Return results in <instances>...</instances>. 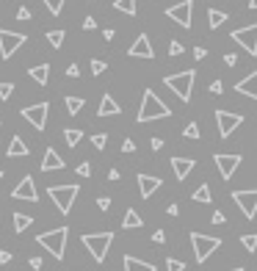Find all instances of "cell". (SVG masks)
I'll use <instances>...</instances> for the list:
<instances>
[{
  "label": "cell",
  "mask_w": 257,
  "mask_h": 271,
  "mask_svg": "<svg viewBox=\"0 0 257 271\" xmlns=\"http://www.w3.org/2000/svg\"><path fill=\"white\" fill-rule=\"evenodd\" d=\"M166 116H172V108H169V105L163 103V100L158 97L152 89H147V92H144V97H141V108H138V116H136V119L144 125V122L166 119Z\"/></svg>",
  "instance_id": "obj_1"
},
{
  "label": "cell",
  "mask_w": 257,
  "mask_h": 271,
  "mask_svg": "<svg viewBox=\"0 0 257 271\" xmlns=\"http://www.w3.org/2000/svg\"><path fill=\"white\" fill-rule=\"evenodd\" d=\"M67 238H69V230L67 227H56V230H47V233L36 235L39 246L47 249L56 260H64V252H67Z\"/></svg>",
  "instance_id": "obj_2"
},
{
  "label": "cell",
  "mask_w": 257,
  "mask_h": 271,
  "mask_svg": "<svg viewBox=\"0 0 257 271\" xmlns=\"http://www.w3.org/2000/svg\"><path fill=\"white\" fill-rule=\"evenodd\" d=\"M194 80H196V72H194V69H183V72H177V75H166V78H163V83H166L169 89L177 94L183 103H191Z\"/></svg>",
  "instance_id": "obj_3"
},
{
  "label": "cell",
  "mask_w": 257,
  "mask_h": 271,
  "mask_svg": "<svg viewBox=\"0 0 257 271\" xmlns=\"http://www.w3.org/2000/svg\"><path fill=\"white\" fill-rule=\"evenodd\" d=\"M80 241H83V246L91 252L94 263H102L108 249H111V244H114V233H86Z\"/></svg>",
  "instance_id": "obj_4"
},
{
  "label": "cell",
  "mask_w": 257,
  "mask_h": 271,
  "mask_svg": "<svg viewBox=\"0 0 257 271\" xmlns=\"http://www.w3.org/2000/svg\"><path fill=\"white\" fill-rule=\"evenodd\" d=\"M80 194V188L75 186H50L47 188V197L56 202V208H58V213L61 216H67L69 210H72V205H75V197Z\"/></svg>",
  "instance_id": "obj_5"
},
{
  "label": "cell",
  "mask_w": 257,
  "mask_h": 271,
  "mask_svg": "<svg viewBox=\"0 0 257 271\" xmlns=\"http://www.w3.org/2000/svg\"><path fill=\"white\" fill-rule=\"evenodd\" d=\"M191 246H194L196 263H205L208 257L221 246V238H210V235H202V233H191Z\"/></svg>",
  "instance_id": "obj_6"
},
{
  "label": "cell",
  "mask_w": 257,
  "mask_h": 271,
  "mask_svg": "<svg viewBox=\"0 0 257 271\" xmlns=\"http://www.w3.org/2000/svg\"><path fill=\"white\" fill-rule=\"evenodd\" d=\"M166 17L174 20L180 28H191V17H194V0H180V3L169 6Z\"/></svg>",
  "instance_id": "obj_7"
},
{
  "label": "cell",
  "mask_w": 257,
  "mask_h": 271,
  "mask_svg": "<svg viewBox=\"0 0 257 271\" xmlns=\"http://www.w3.org/2000/svg\"><path fill=\"white\" fill-rule=\"evenodd\" d=\"M230 197H232V202H235L238 208L243 210V216H246V219H254V216H257V188H246V191H232Z\"/></svg>",
  "instance_id": "obj_8"
},
{
  "label": "cell",
  "mask_w": 257,
  "mask_h": 271,
  "mask_svg": "<svg viewBox=\"0 0 257 271\" xmlns=\"http://www.w3.org/2000/svg\"><path fill=\"white\" fill-rule=\"evenodd\" d=\"M216 125H219V136H221V139H230L232 130L243 125V116H241V114H232V111L219 108V111H216Z\"/></svg>",
  "instance_id": "obj_9"
},
{
  "label": "cell",
  "mask_w": 257,
  "mask_h": 271,
  "mask_svg": "<svg viewBox=\"0 0 257 271\" xmlns=\"http://www.w3.org/2000/svg\"><path fill=\"white\" fill-rule=\"evenodd\" d=\"M25 42H28L25 33H17V31H6V28H0V56H3V58H11Z\"/></svg>",
  "instance_id": "obj_10"
},
{
  "label": "cell",
  "mask_w": 257,
  "mask_h": 271,
  "mask_svg": "<svg viewBox=\"0 0 257 271\" xmlns=\"http://www.w3.org/2000/svg\"><path fill=\"white\" fill-rule=\"evenodd\" d=\"M213 161H216V166H219L221 180H230L232 174H235V169L241 166V161H243V158L238 155V152H216V155H213Z\"/></svg>",
  "instance_id": "obj_11"
},
{
  "label": "cell",
  "mask_w": 257,
  "mask_h": 271,
  "mask_svg": "<svg viewBox=\"0 0 257 271\" xmlns=\"http://www.w3.org/2000/svg\"><path fill=\"white\" fill-rule=\"evenodd\" d=\"M47 111H50V103H36V105H28V108H22V119L31 122L36 130H44L47 127Z\"/></svg>",
  "instance_id": "obj_12"
},
{
  "label": "cell",
  "mask_w": 257,
  "mask_h": 271,
  "mask_svg": "<svg viewBox=\"0 0 257 271\" xmlns=\"http://www.w3.org/2000/svg\"><path fill=\"white\" fill-rule=\"evenodd\" d=\"M232 42H238L243 47V50L249 53V56H257V22L246 28H238V31H232Z\"/></svg>",
  "instance_id": "obj_13"
},
{
  "label": "cell",
  "mask_w": 257,
  "mask_h": 271,
  "mask_svg": "<svg viewBox=\"0 0 257 271\" xmlns=\"http://www.w3.org/2000/svg\"><path fill=\"white\" fill-rule=\"evenodd\" d=\"M11 197L14 199H25V202H39V194H36V183H33L31 174H25L20 183H17V188L11 191Z\"/></svg>",
  "instance_id": "obj_14"
},
{
  "label": "cell",
  "mask_w": 257,
  "mask_h": 271,
  "mask_svg": "<svg viewBox=\"0 0 257 271\" xmlns=\"http://www.w3.org/2000/svg\"><path fill=\"white\" fill-rule=\"evenodd\" d=\"M127 56H130V58H155V50H152V44H149V36H147V33L136 36V42L130 44Z\"/></svg>",
  "instance_id": "obj_15"
},
{
  "label": "cell",
  "mask_w": 257,
  "mask_h": 271,
  "mask_svg": "<svg viewBox=\"0 0 257 271\" xmlns=\"http://www.w3.org/2000/svg\"><path fill=\"white\" fill-rule=\"evenodd\" d=\"M138 191H141V199H149L152 194L158 191V188L163 186L161 177H155V174H138Z\"/></svg>",
  "instance_id": "obj_16"
},
{
  "label": "cell",
  "mask_w": 257,
  "mask_h": 271,
  "mask_svg": "<svg viewBox=\"0 0 257 271\" xmlns=\"http://www.w3.org/2000/svg\"><path fill=\"white\" fill-rule=\"evenodd\" d=\"M194 166H196L194 158H180V155L172 158V169H174V177L177 180H185L191 172H194Z\"/></svg>",
  "instance_id": "obj_17"
},
{
  "label": "cell",
  "mask_w": 257,
  "mask_h": 271,
  "mask_svg": "<svg viewBox=\"0 0 257 271\" xmlns=\"http://www.w3.org/2000/svg\"><path fill=\"white\" fill-rule=\"evenodd\" d=\"M58 169H64V158L58 155V150H53V147H47V152H44L42 158V172H58Z\"/></svg>",
  "instance_id": "obj_18"
},
{
  "label": "cell",
  "mask_w": 257,
  "mask_h": 271,
  "mask_svg": "<svg viewBox=\"0 0 257 271\" xmlns=\"http://www.w3.org/2000/svg\"><path fill=\"white\" fill-rule=\"evenodd\" d=\"M235 92H241V94H246V97L257 100V69H254L252 75H246L241 83H235Z\"/></svg>",
  "instance_id": "obj_19"
},
{
  "label": "cell",
  "mask_w": 257,
  "mask_h": 271,
  "mask_svg": "<svg viewBox=\"0 0 257 271\" xmlns=\"http://www.w3.org/2000/svg\"><path fill=\"white\" fill-rule=\"evenodd\" d=\"M116 114H122L119 103H116V100L111 97V94H102L100 108H97V116H116Z\"/></svg>",
  "instance_id": "obj_20"
},
{
  "label": "cell",
  "mask_w": 257,
  "mask_h": 271,
  "mask_svg": "<svg viewBox=\"0 0 257 271\" xmlns=\"http://www.w3.org/2000/svg\"><path fill=\"white\" fill-rule=\"evenodd\" d=\"M6 155H9V158H28V144L20 139V136H14V139L9 141V150H6Z\"/></svg>",
  "instance_id": "obj_21"
},
{
  "label": "cell",
  "mask_w": 257,
  "mask_h": 271,
  "mask_svg": "<svg viewBox=\"0 0 257 271\" xmlns=\"http://www.w3.org/2000/svg\"><path fill=\"white\" fill-rule=\"evenodd\" d=\"M122 263H125V271H155L152 263H144V260H138V257H133V255H125Z\"/></svg>",
  "instance_id": "obj_22"
},
{
  "label": "cell",
  "mask_w": 257,
  "mask_h": 271,
  "mask_svg": "<svg viewBox=\"0 0 257 271\" xmlns=\"http://www.w3.org/2000/svg\"><path fill=\"white\" fill-rule=\"evenodd\" d=\"M28 75H31V78L36 80L39 86H47V78H50V64H36V67L28 69Z\"/></svg>",
  "instance_id": "obj_23"
},
{
  "label": "cell",
  "mask_w": 257,
  "mask_h": 271,
  "mask_svg": "<svg viewBox=\"0 0 257 271\" xmlns=\"http://www.w3.org/2000/svg\"><path fill=\"white\" fill-rule=\"evenodd\" d=\"M141 224H144V219H141V216H138L133 208L127 210V213H125V219H122V227H125V230H138Z\"/></svg>",
  "instance_id": "obj_24"
},
{
  "label": "cell",
  "mask_w": 257,
  "mask_h": 271,
  "mask_svg": "<svg viewBox=\"0 0 257 271\" xmlns=\"http://www.w3.org/2000/svg\"><path fill=\"white\" fill-rule=\"evenodd\" d=\"M224 22H227V11H219V9H210L208 11V25L213 28V31H216V28H221Z\"/></svg>",
  "instance_id": "obj_25"
},
{
  "label": "cell",
  "mask_w": 257,
  "mask_h": 271,
  "mask_svg": "<svg viewBox=\"0 0 257 271\" xmlns=\"http://www.w3.org/2000/svg\"><path fill=\"white\" fill-rule=\"evenodd\" d=\"M11 219H14V233H25L33 224V216H28V213H14Z\"/></svg>",
  "instance_id": "obj_26"
},
{
  "label": "cell",
  "mask_w": 257,
  "mask_h": 271,
  "mask_svg": "<svg viewBox=\"0 0 257 271\" xmlns=\"http://www.w3.org/2000/svg\"><path fill=\"white\" fill-rule=\"evenodd\" d=\"M191 199H194V202H202V205L213 202V197H210V186H208V183H202V186L196 188L194 194H191Z\"/></svg>",
  "instance_id": "obj_27"
},
{
  "label": "cell",
  "mask_w": 257,
  "mask_h": 271,
  "mask_svg": "<svg viewBox=\"0 0 257 271\" xmlns=\"http://www.w3.org/2000/svg\"><path fill=\"white\" fill-rule=\"evenodd\" d=\"M80 139H83V130H78V127H67V130H64V141H67L69 147H78Z\"/></svg>",
  "instance_id": "obj_28"
},
{
  "label": "cell",
  "mask_w": 257,
  "mask_h": 271,
  "mask_svg": "<svg viewBox=\"0 0 257 271\" xmlns=\"http://www.w3.org/2000/svg\"><path fill=\"white\" fill-rule=\"evenodd\" d=\"M114 9L122 11V14L136 17V0H114Z\"/></svg>",
  "instance_id": "obj_29"
},
{
  "label": "cell",
  "mask_w": 257,
  "mask_h": 271,
  "mask_svg": "<svg viewBox=\"0 0 257 271\" xmlns=\"http://www.w3.org/2000/svg\"><path fill=\"white\" fill-rule=\"evenodd\" d=\"M64 105H67L69 116H75V114H80V108H83V97H67Z\"/></svg>",
  "instance_id": "obj_30"
},
{
  "label": "cell",
  "mask_w": 257,
  "mask_h": 271,
  "mask_svg": "<svg viewBox=\"0 0 257 271\" xmlns=\"http://www.w3.org/2000/svg\"><path fill=\"white\" fill-rule=\"evenodd\" d=\"M64 36H67L64 31H47V42H50V47H56V50H58V47L64 44Z\"/></svg>",
  "instance_id": "obj_31"
},
{
  "label": "cell",
  "mask_w": 257,
  "mask_h": 271,
  "mask_svg": "<svg viewBox=\"0 0 257 271\" xmlns=\"http://www.w3.org/2000/svg\"><path fill=\"white\" fill-rule=\"evenodd\" d=\"M42 3L47 6V11L53 17H58V14H61V9H64V0H42Z\"/></svg>",
  "instance_id": "obj_32"
},
{
  "label": "cell",
  "mask_w": 257,
  "mask_h": 271,
  "mask_svg": "<svg viewBox=\"0 0 257 271\" xmlns=\"http://www.w3.org/2000/svg\"><path fill=\"white\" fill-rule=\"evenodd\" d=\"M241 244H243V249H246V252H257V235H243Z\"/></svg>",
  "instance_id": "obj_33"
},
{
  "label": "cell",
  "mask_w": 257,
  "mask_h": 271,
  "mask_svg": "<svg viewBox=\"0 0 257 271\" xmlns=\"http://www.w3.org/2000/svg\"><path fill=\"white\" fill-rule=\"evenodd\" d=\"M183 136H185V139H199V125H196V122H188Z\"/></svg>",
  "instance_id": "obj_34"
},
{
  "label": "cell",
  "mask_w": 257,
  "mask_h": 271,
  "mask_svg": "<svg viewBox=\"0 0 257 271\" xmlns=\"http://www.w3.org/2000/svg\"><path fill=\"white\" fill-rule=\"evenodd\" d=\"M11 94H14V83H9V80H0V100H9Z\"/></svg>",
  "instance_id": "obj_35"
},
{
  "label": "cell",
  "mask_w": 257,
  "mask_h": 271,
  "mask_svg": "<svg viewBox=\"0 0 257 271\" xmlns=\"http://www.w3.org/2000/svg\"><path fill=\"white\" fill-rule=\"evenodd\" d=\"M91 144H94L97 150H105V144H108V136H105V133H94V136H91Z\"/></svg>",
  "instance_id": "obj_36"
},
{
  "label": "cell",
  "mask_w": 257,
  "mask_h": 271,
  "mask_svg": "<svg viewBox=\"0 0 257 271\" xmlns=\"http://www.w3.org/2000/svg\"><path fill=\"white\" fill-rule=\"evenodd\" d=\"M183 42H177V39H172V42H169V56H183Z\"/></svg>",
  "instance_id": "obj_37"
},
{
  "label": "cell",
  "mask_w": 257,
  "mask_h": 271,
  "mask_svg": "<svg viewBox=\"0 0 257 271\" xmlns=\"http://www.w3.org/2000/svg\"><path fill=\"white\" fill-rule=\"evenodd\" d=\"M183 268H185V263L177 260V257H169L166 260V271H183Z\"/></svg>",
  "instance_id": "obj_38"
},
{
  "label": "cell",
  "mask_w": 257,
  "mask_h": 271,
  "mask_svg": "<svg viewBox=\"0 0 257 271\" xmlns=\"http://www.w3.org/2000/svg\"><path fill=\"white\" fill-rule=\"evenodd\" d=\"M105 67H108L105 61H100V58H91V75H102Z\"/></svg>",
  "instance_id": "obj_39"
},
{
  "label": "cell",
  "mask_w": 257,
  "mask_h": 271,
  "mask_svg": "<svg viewBox=\"0 0 257 271\" xmlns=\"http://www.w3.org/2000/svg\"><path fill=\"white\" fill-rule=\"evenodd\" d=\"M210 221H213V224H224V221H227V216L221 213V210H213V216H210Z\"/></svg>",
  "instance_id": "obj_40"
},
{
  "label": "cell",
  "mask_w": 257,
  "mask_h": 271,
  "mask_svg": "<svg viewBox=\"0 0 257 271\" xmlns=\"http://www.w3.org/2000/svg\"><path fill=\"white\" fill-rule=\"evenodd\" d=\"M78 174H80V177H91V163H80Z\"/></svg>",
  "instance_id": "obj_41"
},
{
  "label": "cell",
  "mask_w": 257,
  "mask_h": 271,
  "mask_svg": "<svg viewBox=\"0 0 257 271\" xmlns=\"http://www.w3.org/2000/svg\"><path fill=\"white\" fill-rule=\"evenodd\" d=\"M122 152H136V141L125 139V141H122Z\"/></svg>",
  "instance_id": "obj_42"
},
{
  "label": "cell",
  "mask_w": 257,
  "mask_h": 271,
  "mask_svg": "<svg viewBox=\"0 0 257 271\" xmlns=\"http://www.w3.org/2000/svg\"><path fill=\"white\" fill-rule=\"evenodd\" d=\"M94 28H97V20H94V17H86V20H83V31H94Z\"/></svg>",
  "instance_id": "obj_43"
},
{
  "label": "cell",
  "mask_w": 257,
  "mask_h": 271,
  "mask_svg": "<svg viewBox=\"0 0 257 271\" xmlns=\"http://www.w3.org/2000/svg\"><path fill=\"white\" fill-rule=\"evenodd\" d=\"M78 75H80V67H78V64H69V67H67V78H78Z\"/></svg>",
  "instance_id": "obj_44"
},
{
  "label": "cell",
  "mask_w": 257,
  "mask_h": 271,
  "mask_svg": "<svg viewBox=\"0 0 257 271\" xmlns=\"http://www.w3.org/2000/svg\"><path fill=\"white\" fill-rule=\"evenodd\" d=\"M224 92V83H221V80H213V83H210V94H221Z\"/></svg>",
  "instance_id": "obj_45"
},
{
  "label": "cell",
  "mask_w": 257,
  "mask_h": 271,
  "mask_svg": "<svg viewBox=\"0 0 257 271\" xmlns=\"http://www.w3.org/2000/svg\"><path fill=\"white\" fill-rule=\"evenodd\" d=\"M97 208H100V210H108V208H111V197H100V199H97Z\"/></svg>",
  "instance_id": "obj_46"
},
{
  "label": "cell",
  "mask_w": 257,
  "mask_h": 271,
  "mask_svg": "<svg viewBox=\"0 0 257 271\" xmlns=\"http://www.w3.org/2000/svg\"><path fill=\"white\" fill-rule=\"evenodd\" d=\"M17 20H20V22L31 20V9H20V11H17Z\"/></svg>",
  "instance_id": "obj_47"
},
{
  "label": "cell",
  "mask_w": 257,
  "mask_h": 271,
  "mask_svg": "<svg viewBox=\"0 0 257 271\" xmlns=\"http://www.w3.org/2000/svg\"><path fill=\"white\" fill-rule=\"evenodd\" d=\"M224 64H227V67H235V64H238V56H235V53H227V56H224Z\"/></svg>",
  "instance_id": "obj_48"
},
{
  "label": "cell",
  "mask_w": 257,
  "mask_h": 271,
  "mask_svg": "<svg viewBox=\"0 0 257 271\" xmlns=\"http://www.w3.org/2000/svg\"><path fill=\"white\" fill-rule=\"evenodd\" d=\"M152 241H155V244H163V241H166V233H163V230H155V233H152Z\"/></svg>",
  "instance_id": "obj_49"
},
{
  "label": "cell",
  "mask_w": 257,
  "mask_h": 271,
  "mask_svg": "<svg viewBox=\"0 0 257 271\" xmlns=\"http://www.w3.org/2000/svg\"><path fill=\"white\" fill-rule=\"evenodd\" d=\"M28 263H31V268H33V271H39V268L44 266V260H42V257H31Z\"/></svg>",
  "instance_id": "obj_50"
},
{
  "label": "cell",
  "mask_w": 257,
  "mask_h": 271,
  "mask_svg": "<svg viewBox=\"0 0 257 271\" xmlns=\"http://www.w3.org/2000/svg\"><path fill=\"white\" fill-rule=\"evenodd\" d=\"M205 56H208V50H205V47H194V58H196V61H202Z\"/></svg>",
  "instance_id": "obj_51"
},
{
  "label": "cell",
  "mask_w": 257,
  "mask_h": 271,
  "mask_svg": "<svg viewBox=\"0 0 257 271\" xmlns=\"http://www.w3.org/2000/svg\"><path fill=\"white\" fill-rule=\"evenodd\" d=\"M119 177H122V174H119V169H111V172H108V180H111V183H116Z\"/></svg>",
  "instance_id": "obj_52"
},
{
  "label": "cell",
  "mask_w": 257,
  "mask_h": 271,
  "mask_svg": "<svg viewBox=\"0 0 257 271\" xmlns=\"http://www.w3.org/2000/svg\"><path fill=\"white\" fill-rule=\"evenodd\" d=\"M166 213H169V216H177V213H180V208H177V205H169Z\"/></svg>",
  "instance_id": "obj_53"
},
{
  "label": "cell",
  "mask_w": 257,
  "mask_h": 271,
  "mask_svg": "<svg viewBox=\"0 0 257 271\" xmlns=\"http://www.w3.org/2000/svg\"><path fill=\"white\" fill-rule=\"evenodd\" d=\"M152 150H163V139H152Z\"/></svg>",
  "instance_id": "obj_54"
},
{
  "label": "cell",
  "mask_w": 257,
  "mask_h": 271,
  "mask_svg": "<svg viewBox=\"0 0 257 271\" xmlns=\"http://www.w3.org/2000/svg\"><path fill=\"white\" fill-rule=\"evenodd\" d=\"M11 260V252H0V263H9Z\"/></svg>",
  "instance_id": "obj_55"
},
{
  "label": "cell",
  "mask_w": 257,
  "mask_h": 271,
  "mask_svg": "<svg viewBox=\"0 0 257 271\" xmlns=\"http://www.w3.org/2000/svg\"><path fill=\"white\" fill-rule=\"evenodd\" d=\"M249 9H257V0H249Z\"/></svg>",
  "instance_id": "obj_56"
},
{
  "label": "cell",
  "mask_w": 257,
  "mask_h": 271,
  "mask_svg": "<svg viewBox=\"0 0 257 271\" xmlns=\"http://www.w3.org/2000/svg\"><path fill=\"white\" fill-rule=\"evenodd\" d=\"M230 271H243V268H230Z\"/></svg>",
  "instance_id": "obj_57"
},
{
  "label": "cell",
  "mask_w": 257,
  "mask_h": 271,
  "mask_svg": "<svg viewBox=\"0 0 257 271\" xmlns=\"http://www.w3.org/2000/svg\"><path fill=\"white\" fill-rule=\"evenodd\" d=\"M0 180H3V172H0Z\"/></svg>",
  "instance_id": "obj_58"
}]
</instances>
